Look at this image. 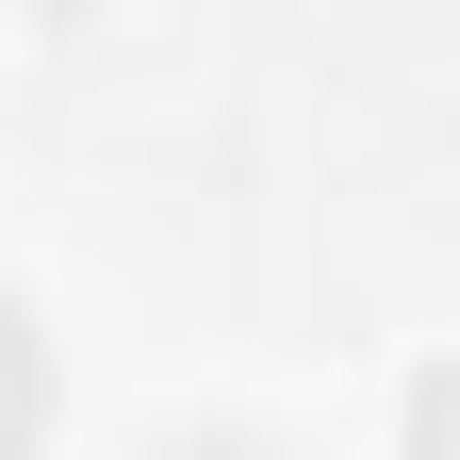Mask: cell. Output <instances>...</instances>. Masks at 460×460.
<instances>
[{"mask_svg": "<svg viewBox=\"0 0 460 460\" xmlns=\"http://www.w3.org/2000/svg\"><path fill=\"white\" fill-rule=\"evenodd\" d=\"M49 428V362H33V329L0 313V444H33Z\"/></svg>", "mask_w": 460, "mask_h": 460, "instance_id": "cell-1", "label": "cell"}]
</instances>
